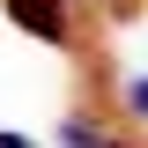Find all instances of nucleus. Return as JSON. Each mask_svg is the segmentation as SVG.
<instances>
[{
    "instance_id": "obj_1",
    "label": "nucleus",
    "mask_w": 148,
    "mask_h": 148,
    "mask_svg": "<svg viewBox=\"0 0 148 148\" xmlns=\"http://www.w3.org/2000/svg\"><path fill=\"white\" fill-rule=\"evenodd\" d=\"M0 15L15 22V30H30L37 45H74V15H67V0H0Z\"/></svg>"
},
{
    "instance_id": "obj_2",
    "label": "nucleus",
    "mask_w": 148,
    "mask_h": 148,
    "mask_svg": "<svg viewBox=\"0 0 148 148\" xmlns=\"http://www.w3.org/2000/svg\"><path fill=\"white\" fill-rule=\"evenodd\" d=\"M126 119H148V82H133V89H126Z\"/></svg>"
}]
</instances>
